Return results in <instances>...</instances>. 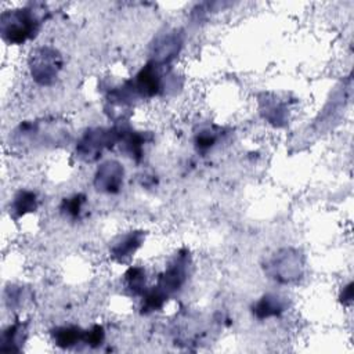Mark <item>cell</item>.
Wrapping results in <instances>:
<instances>
[{"mask_svg": "<svg viewBox=\"0 0 354 354\" xmlns=\"http://www.w3.org/2000/svg\"><path fill=\"white\" fill-rule=\"evenodd\" d=\"M118 144V127L88 129L76 147L77 156L86 162L97 160L105 148Z\"/></svg>", "mask_w": 354, "mask_h": 354, "instance_id": "277c9868", "label": "cell"}, {"mask_svg": "<svg viewBox=\"0 0 354 354\" xmlns=\"http://www.w3.org/2000/svg\"><path fill=\"white\" fill-rule=\"evenodd\" d=\"M145 282L147 277L142 267H130L124 272V286L134 296L142 295L145 292Z\"/></svg>", "mask_w": 354, "mask_h": 354, "instance_id": "5bb4252c", "label": "cell"}, {"mask_svg": "<svg viewBox=\"0 0 354 354\" xmlns=\"http://www.w3.org/2000/svg\"><path fill=\"white\" fill-rule=\"evenodd\" d=\"M37 205L39 199L35 191L21 189L14 195L10 203V216H12L14 218H19L28 213L35 212L37 209Z\"/></svg>", "mask_w": 354, "mask_h": 354, "instance_id": "7c38bea8", "label": "cell"}, {"mask_svg": "<svg viewBox=\"0 0 354 354\" xmlns=\"http://www.w3.org/2000/svg\"><path fill=\"white\" fill-rule=\"evenodd\" d=\"M270 270L271 278L275 281L283 283L293 282L301 275L303 271L301 256L297 250L283 249L271 260Z\"/></svg>", "mask_w": 354, "mask_h": 354, "instance_id": "5b68a950", "label": "cell"}, {"mask_svg": "<svg viewBox=\"0 0 354 354\" xmlns=\"http://www.w3.org/2000/svg\"><path fill=\"white\" fill-rule=\"evenodd\" d=\"M40 28V17L32 7L6 11L0 18V32L10 44H22L36 36Z\"/></svg>", "mask_w": 354, "mask_h": 354, "instance_id": "7a4b0ae2", "label": "cell"}, {"mask_svg": "<svg viewBox=\"0 0 354 354\" xmlns=\"http://www.w3.org/2000/svg\"><path fill=\"white\" fill-rule=\"evenodd\" d=\"M217 140H218L217 131L203 129L201 130V133H196L195 147L198 148V151H207L217 142Z\"/></svg>", "mask_w": 354, "mask_h": 354, "instance_id": "2e32d148", "label": "cell"}, {"mask_svg": "<svg viewBox=\"0 0 354 354\" xmlns=\"http://www.w3.org/2000/svg\"><path fill=\"white\" fill-rule=\"evenodd\" d=\"M86 199L87 198L83 194H73V195L62 199L59 210L65 217H68L71 220H79L83 214Z\"/></svg>", "mask_w": 354, "mask_h": 354, "instance_id": "4fadbf2b", "label": "cell"}, {"mask_svg": "<svg viewBox=\"0 0 354 354\" xmlns=\"http://www.w3.org/2000/svg\"><path fill=\"white\" fill-rule=\"evenodd\" d=\"M51 339L59 348H73L79 343H83L84 330L76 325H64L51 330Z\"/></svg>", "mask_w": 354, "mask_h": 354, "instance_id": "30bf717a", "label": "cell"}, {"mask_svg": "<svg viewBox=\"0 0 354 354\" xmlns=\"http://www.w3.org/2000/svg\"><path fill=\"white\" fill-rule=\"evenodd\" d=\"M144 236L145 235L142 231H130L124 235H120L111 246V256L116 261H124L130 259L142 245Z\"/></svg>", "mask_w": 354, "mask_h": 354, "instance_id": "ba28073f", "label": "cell"}, {"mask_svg": "<svg viewBox=\"0 0 354 354\" xmlns=\"http://www.w3.org/2000/svg\"><path fill=\"white\" fill-rule=\"evenodd\" d=\"M351 300H353V283L350 282V283H347V285L343 288V290H342V293H340V301H342L344 306H348V304L351 303Z\"/></svg>", "mask_w": 354, "mask_h": 354, "instance_id": "e0dca14e", "label": "cell"}, {"mask_svg": "<svg viewBox=\"0 0 354 354\" xmlns=\"http://www.w3.org/2000/svg\"><path fill=\"white\" fill-rule=\"evenodd\" d=\"M105 340V329L102 325H93L91 328L84 330L83 343L91 348H95L102 344Z\"/></svg>", "mask_w": 354, "mask_h": 354, "instance_id": "9a60e30c", "label": "cell"}, {"mask_svg": "<svg viewBox=\"0 0 354 354\" xmlns=\"http://www.w3.org/2000/svg\"><path fill=\"white\" fill-rule=\"evenodd\" d=\"M26 339V324L14 322L8 325L0 337V350L1 351H19L21 346Z\"/></svg>", "mask_w": 354, "mask_h": 354, "instance_id": "8fae6325", "label": "cell"}, {"mask_svg": "<svg viewBox=\"0 0 354 354\" xmlns=\"http://www.w3.org/2000/svg\"><path fill=\"white\" fill-rule=\"evenodd\" d=\"M62 68V58L55 48L40 47L32 51L29 58V69L33 80L47 86L53 83Z\"/></svg>", "mask_w": 354, "mask_h": 354, "instance_id": "3957f363", "label": "cell"}, {"mask_svg": "<svg viewBox=\"0 0 354 354\" xmlns=\"http://www.w3.org/2000/svg\"><path fill=\"white\" fill-rule=\"evenodd\" d=\"M191 257L187 250H180L169 263L166 270L159 275L156 283L142 293L141 313L149 314L158 311L167 301L169 296L177 293L188 278Z\"/></svg>", "mask_w": 354, "mask_h": 354, "instance_id": "6da1fadb", "label": "cell"}, {"mask_svg": "<svg viewBox=\"0 0 354 354\" xmlns=\"http://www.w3.org/2000/svg\"><path fill=\"white\" fill-rule=\"evenodd\" d=\"M160 66L155 61H149L141 71L136 75L134 80H129L136 97H153L160 93L163 87Z\"/></svg>", "mask_w": 354, "mask_h": 354, "instance_id": "8992f818", "label": "cell"}, {"mask_svg": "<svg viewBox=\"0 0 354 354\" xmlns=\"http://www.w3.org/2000/svg\"><path fill=\"white\" fill-rule=\"evenodd\" d=\"M124 169L116 160H106L101 163L94 176V187L97 191L105 194H116L123 185Z\"/></svg>", "mask_w": 354, "mask_h": 354, "instance_id": "52a82bcc", "label": "cell"}, {"mask_svg": "<svg viewBox=\"0 0 354 354\" xmlns=\"http://www.w3.org/2000/svg\"><path fill=\"white\" fill-rule=\"evenodd\" d=\"M285 310H286V303L283 297L275 293L263 295L252 306V314L257 319H268V318L279 317Z\"/></svg>", "mask_w": 354, "mask_h": 354, "instance_id": "9c48e42d", "label": "cell"}]
</instances>
